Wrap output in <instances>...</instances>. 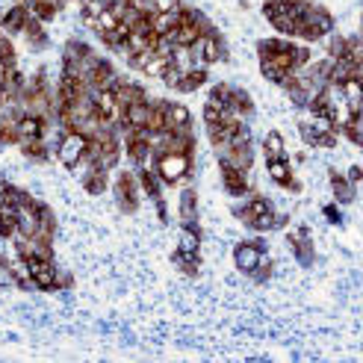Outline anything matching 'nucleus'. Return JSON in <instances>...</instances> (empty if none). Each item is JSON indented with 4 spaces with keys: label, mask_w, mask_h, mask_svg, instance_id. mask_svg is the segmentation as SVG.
Masks as SVG:
<instances>
[{
    "label": "nucleus",
    "mask_w": 363,
    "mask_h": 363,
    "mask_svg": "<svg viewBox=\"0 0 363 363\" xmlns=\"http://www.w3.org/2000/svg\"><path fill=\"white\" fill-rule=\"evenodd\" d=\"M180 222L184 225H195L198 222V198L192 189H186L180 195Z\"/></svg>",
    "instance_id": "nucleus-22"
},
{
    "label": "nucleus",
    "mask_w": 363,
    "mask_h": 363,
    "mask_svg": "<svg viewBox=\"0 0 363 363\" xmlns=\"http://www.w3.org/2000/svg\"><path fill=\"white\" fill-rule=\"evenodd\" d=\"M340 92H342V98H346L349 110L360 116V110H363V80L360 77H349L346 83H340Z\"/></svg>",
    "instance_id": "nucleus-12"
},
{
    "label": "nucleus",
    "mask_w": 363,
    "mask_h": 363,
    "mask_svg": "<svg viewBox=\"0 0 363 363\" xmlns=\"http://www.w3.org/2000/svg\"><path fill=\"white\" fill-rule=\"evenodd\" d=\"M184 74H186V71H180L177 65H172V62H169V68H166V74H162L160 80H162V83H166L169 89H177V83H180V77H184Z\"/></svg>",
    "instance_id": "nucleus-31"
},
{
    "label": "nucleus",
    "mask_w": 363,
    "mask_h": 363,
    "mask_svg": "<svg viewBox=\"0 0 363 363\" xmlns=\"http://www.w3.org/2000/svg\"><path fill=\"white\" fill-rule=\"evenodd\" d=\"M6 189H9V180H6L4 174H0V198H4V195H6Z\"/></svg>",
    "instance_id": "nucleus-35"
},
{
    "label": "nucleus",
    "mask_w": 363,
    "mask_h": 363,
    "mask_svg": "<svg viewBox=\"0 0 363 363\" xmlns=\"http://www.w3.org/2000/svg\"><path fill=\"white\" fill-rule=\"evenodd\" d=\"M266 174L272 184H278V186H289V180H293V162H289L286 157L281 160H266Z\"/></svg>",
    "instance_id": "nucleus-10"
},
{
    "label": "nucleus",
    "mask_w": 363,
    "mask_h": 363,
    "mask_svg": "<svg viewBox=\"0 0 363 363\" xmlns=\"http://www.w3.org/2000/svg\"><path fill=\"white\" fill-rule=\"evenodd\" d=\"M177 24H180V6L172 12H154L151 15V33H157V35H166V33L177 30Z\"/></svg>",
    "instance_id": "nucleus-14"
},
{
    "label": "nucleus",
    "mask_w": 363,
    "mask_h": 363,
    "mask_svg": "<svg viewBox=\"0 0 363 363\" xmlns=\"http://www.w3.org/2000/svg\"><path fill=\"white\" fill-rule=\"evenodd\" d=\"M157 177L162 180V186H177L186 184L189 172H192V154H174V151H162L157 154Z\"/></svg>",
    "instance_id": "nucleus-2"
},
{
    "label": "nucleus",
    "mask_w": 363,
    "mask_h": 363,
    "mask_svg": "<svg viewBox=\"0 0 363 363\" xmlns=\"http://www.w3.org/2000/svg\"><path fill=\"white\" fill-rule=\"evenodd\" d=\"M27 21H30V9L15 6L12 12H6L4 18H0V30H4L6 35H21L24 27H27Z\"/></svg>",
    "instance_id": "nucleus-11"
},
{
    "label": "nucleus",
    "mask_w": 363,
    "mask_h": 363,
    "mask_svg": "<svg viewBox=\"0 0 363 363\" xmlns=\"http://www.w3.org/2000/svg\"><path fill=\"white\" fill-rule=\"evenodd\" d=\"M136 177H139V189L145 198H151V201L162 198V180L157 177V172H139L136 169Z\"/></svg>",
    "instance_id": "nucleus-19"
},
{
    "label": "nucleus",
    "mask_w": 363,
    "mask_h": 363,
    "mask_svg": "<svg viewBox=\"0 0 363 363\" xmlns=\"http://www.w3.org/2000/svg\"><path fill=\"white\" fill-rule=\"evenodd\" d=\"M24 39H27V45L33 48V50H45L48 48V33H45V24H39L35 18H30L27 21V27H24Z\"/></svg>",
    "instance_id": "nucleus-20"
},
{
    "label": "nucleus",
    "mask_w": 363,
    "mask_h": 363,
    "mask_svg": "<svg viewBox=\"0 0 363 363\" xmlns=\"http://www.w3.org/2000/svg\"><path fill=\"white\" fill-rule=\"evenodd\" d=\"M86 145H89V136H83L77 130H62V136L57 142V148H53V154H57V160L62 162L65 169H71L86 154Z\"/></svg>",
    "instance_id": "nucleus-3"
},
{
    "label": "nucleus",
    "mask_w": 363,
    "mask_h": 363,
    "mask_svg": "<svg viewBox=\"0 0 363 363\" xmlns=\"http://www.w3.org/2000/svg\"><path fill=\"white\" fill-rule=\"evenodd\" d=\"M198 50H201V62L207 68L216 65V62H222V60H228V48L222 45V39H219V33H216V30L204 33L201 39H198Z\"/></svg>",
    "instance_id": "nucleus-7"
},
{
    "label": "nucleus",
    "mask_w": 363,
    "mask_h": 363,
    "mask_svg": "<svg viewBox=\"0 0 363 363\" xmlns=\"http://www.w3.org/2000/svg\"><path fill=\"white\" fill-rule=\"evenodd\" d=\"M18 6V0H0V18H4L6 12H12Z\"/></svg>",
    "instance_id": "nucleus-33"
},
{
    "label": "nucleus",
    "mask_w": 363,
    "mask_h": 363,
    "mask_svg": "<svg viewBox=\"0 0 363 363\" xmlns=\"http://www.w3.org/2000/svg\"><path fill=\"white\" fill-rule=\"evenodd\" d=\"M106 174H110L106 169H95L92 174L83 180V189H86L89 195H101V192L106 189V184H110V177H106Z\"/></svg>",
    "instance_id": "nucleus-26"
},
{
    "label": "nucleus",
    "mask_w": 363,
    "mask_h": 363,
    "mask_svg": "<svg viewBox=\"0 0 363 363\" xmlns=\"http://www.w3.org/2000/svg\"><path fill=\"white\" fill-rule=\"evenodd\" d=\"M35 289H57V266L53 257H24Z\"/></svg>",
    "instance_id": "nucleus-5"
},
{
    "label": "nucleus",
    "mask_w": 363,
    "mask_h": 363,
    "mask_svg": "<svg viewBox=\"0 0 363 363\" xmlns=\"http://www.w3.org/2000/svg\"><path fill=\"white\" fill-rule=\"evenodd\" d=\"M177 251H189V254L201 251V230H198V225H184V228H180Z\"/></svg>",
    "instance_id": "nucleus-18"
},
{
    "label": "nucleus",
    "mask_w": 363,
    "mask_h": 363,
    "mask_svg": "<svg viewBox=\"0 0 363 363\" xmlns=\"http://www.w3.org/2000/svg\"><path fill=\"white\" fill-rule=\"evenodd\" d=\"M263 151H266V160H281L286 157V145H284V136L278 130H269L263 136Z\"/></svg>",
    "instance_id": "nucleus-21"
},
{
    "label": "nucleus",
    "mask_w": 363,
    "mask_h": 363,
    "mask_svg": "<svg viewBox=\"0 0 363 363\" xmlns=\"http://www.w3.org/2000/svg\"><path fill=\"white\" fill-rule=\"evenodd\" d=\"M118 27V18L110 12V9H104L98 18H95V33H110Z\"/></svg>",
    "instance_id": "nucleus-29"
},
{
    "label": "nucleus",
    "mask_w": 363,
    "mask_h": 363,
    "mask_svg": "<svg viewBox=\"0 0 363 363\" xmlns=\"http://www.w3.org/2000/svg\"><path fill=\"white\" fill-rule=\"evenodd\" d=\"M307 6H311L307 0H266V4H263V15H266V21L275 27L278 33L296 35V30L301 24Z\"/></svg>",
    "instance_id": "nucleus-1"
},
{
    "label": "nucleus",
    "mask_w": 363,
    "mask_h": 363,
    "mask_svg": "<svg viewBox=\"0 0 363 363\" xmlns=\"http://www.w3.org/2000/svg\"><path fill=\"white\" fill-rule=\"evenodd\" d=\"M116 198H118V207H121L124 213H136V210H139L142 189H139L136 172H121V174L116 177Z\"/></svg>",
    "instance_id": "nucleus-4"
},
{
    "label": "nucleus",
    "mask_w": 363,
    "mask_h": 363,
    "mask_svg": "<svg viewBox=\"0 0 363 363\" xmlns=\"http://www.w3.org/2000/svg\"><path fill=\"white\" fill-rule=\"evenodd\" d=\"M230 92H233V86L230 83H216L213 86V92H210V101L216 104H222L225 110H228V101H230Z\"/></svg>",
    "instance_id": "nucleus-30"
},
{
    "label": "nucleus",
    "mask_w": 363,
    "mask_h": 363,
    "mask_svg": "<svg viewBox=\"0 0 363 363\" xmlns=\"http://www.w3.org/2000/svg\"><path fill=\"white\" fill-rule=\"evenodd\" d=\"M116 83H118V74H116L113 62L98 57L92 71H89V86H92V92H98V89H116Z\"/></svg>",
    "instance_id": "nucleus-8"
},
{
    "label": "nucleus",
    "mask_w": 363,
    "mask_h": 363,
    "mask_svg": "<svg viewBox=\"0 0 363 363\" xmlns=\"http://www.w3.org/2000/svg\"><path fill=\"white\" fill-rule=\"evenodd\" d=\"M225 113H228V110H225L222 104H216V101H210V98H207L204 113H201V116H204V124H222V121H225Z\"/></svg>",
    "instance_id": "nucleus-28"
},
{
    "label": "nucleus",
    "mask_w": 363,
    "mask_h": 363,
    "mask_svg": "<svg viewBox=\"0 0 363 363\" xmlns=\"http://www.w3.org/2000/svg\"><path fill=\"white\" fill-rule=\"evenodd\" d=\"M269 210H272V204L266 201L263 195H251L248 201H245V207H237V216L248 225L251 219H257V216H263V213H269Z\"/></svg>",
    "instance_id": "nucleus-16"
},
{
    "label": "nucleus",
    "mask_w": 363,
    "mask_h": 363,
    "mask_svg": "<svg viewBox=\"0 0 363 363\" xmlns=\"http://www.w3.org/2000/svg\"><path fill=\"white\" fill-rule=\"evenodd\" d=\"M151 4H154V0H139V6H142V9H145V6H151Z\"/></svg>",
    "instance_id": "nucleus-36"
},
{
    "label": "nucleus",
    "mask_w": 363,
    "mask_h": 363,
    "mask_svg": "<svg viewBox=\"0 0 363 363\" xmlns=\"http://www.w3.org/2000/svg\"><path fill=\"white\" fill-rule=\"evenodd\" d=\"M281 222H284V219H281V216H275V210H269V213L257 216V219H251V222H248V228H254V230H260V233H266V230H275V228H278Z\"/></svg>",
    "instance_id": "nucleus-27"
},
{
    "label": "nucleus",
    "mask_w": 363,
    "mask_h": 363,
    "mask_svg": "<svg viewBox=\"0 0 363 363\" xmlns=\"http://www.w3.org/2000/svg\"><path fill=\"white\" fill-rule=\"evenodd\" d=\"M219 169H222V186H225L228 195H233V198L248 195V189H251V177H248V172L233 169L230 162H222V160H219Z\"/></svg>",
    "instance_id": "nucleus-6"
},
{
    "label": "nucleus",
    "mask_w": 363,
    "mask_h": 363,
    "mask_svg": "<svg viewBox=\"0 0 363 363\" xmlns=\"http://www.w3.org/2000/svg\"><path fill=\"white\" fill-rule=\"evenodd\" d=\"M346 177H349V180H352V184H354V186H357V184H360V166H352V169H349V174H346Z\"/></svg>",
    "instance_id": "nucleus-34"
},
{
    "label": "nucleus",
    "mask_w": 363,
    "mask_h": 363,
    "mask_svg": "<svg viewBox=\"0 0 363 363\" xmlns=\"http://www.w3.org/2000/svg\"><path fill=\"white\" fill-rule=\"evenodd\" d=\"M331 186H334V195H337V201H342V204H349V201H354V184L349 177H342V174H331Z\"/></svg>",
    "instance_id": "nucleus-23"
},
{
    "label": "nucleus",
    "mask_w": 363,
    "mask_h": 363,
    "mask_svg": "<svg viewBox=\"0 0 363 363\" xmlns=\"http://www.w3.org/2000/svg\"><path fill=\"white\" fill-rule=\"evenodd\" d=\"M210 80V74H207V68H189L184 77H180V83H177V92H184V95H189V92H198L204 83Z\"/></svg>",
    "instance_id": "nucleus-17"
},
{
    "label": "nucleus",
    "mask_w": 363,
    "mask_h": 363,
    "mask_svg": "<svg viewBox=\"0 0 363 363\" xmlns=\"http://www.w3.org/2000/svg\"><path fill=\"white\" fill-rule=\"evenodd\" d=\"M169 57H157V53H151V57H148V62H145L139 71H142V74L145 77H154V80H160L162 74H166V68H169Z\"/></svg>",
    "instance_id": "nucleus-24"
},
{
    "label": "nucleus",
    "mask_w": 363,
    "mask_h": 363,
    "mask_svg": "<svg viewBox=\"0 0 363 363\" xmlns=\"http://www.w3.org/2000/svg\"><path fill=\"white\" fill-rule=\"evenodd\" d=\"M180 127H192V113L184 104H169L166 106V130H180Z\"/></svg>",
    "instance_id": "nucleus-13"
},
{
    "label": "nucleus",
    "mask_w": 363,
    "mask_h": 363,
    "mask_svg": "<svg viewBox=\"0 0 363 363\" xmlns=\"http://www.w3.org/2000/svg\"><path fill=\"white\" fill-rule=\"evenodd\" d=\"M263 254H266V251H263L260 242H240L237 248H233V263H237L240 272H245V275H248V272L260 263Z\"/></svg>",
    "instance_id": "nucleus-9"
},
{
    "label": "nucleus",
    "mask_w": 363,
    "mask_h": 363,
    "mask_svg": "<svg viewBox=\"0 0 363 363\" xmlns=\"http://www.w3.org/2000/svg\"><path fill=\"white\" fill-rule=\"evenodd\" d=\"M228 110H230L233 116H240V118L245 121V118L254 113V101H251V95H248V92H242V89L233 86L230 101H228Z\"/></svg>",
    "instance_id": "nucleus-15"
},
{
    "label": "nucleus",
    "mask_w": 363,
    "mask_h": 363,
    "mask_svg": "<svg viewBox=\"0 0 363 363\" xmlns=\"http://www.w3.org/2000/svg\"><path fill=\"white\" fill-rule=\"evenodd\" d=\"M172 260L174 266H180L186 272V275H195L198 269H201V254H189V251H174L172 254Z\"/></svg>",
    "instance_id": "nucleus-25"
},
{
    "label": "nucleus",
    "mask_w": 363,
    "mask_h": 363,
    "mask_svg": "<svg viewBox=\"0 0 363 363\" xmlns=\"http://www.w3.org/2000/svg\"><path fill=\"white\" fill-rule=\"evenodd\" d=\"M177 6H180V0H154V4H151L154 12H172Z\"/></svg>",
    "instance_id": "nucleus-32"
}]
</instances>
